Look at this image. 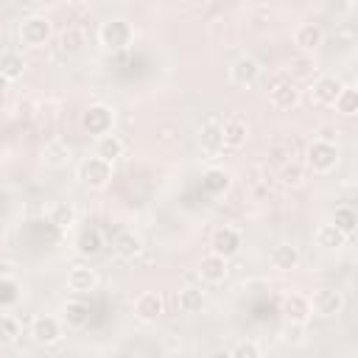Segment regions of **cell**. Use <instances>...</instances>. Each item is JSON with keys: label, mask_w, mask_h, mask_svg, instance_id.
<instances>
[{"label": "cell", "mask_w": 358, "mask_h": 358, "mask_svg": "<svg viewBox=\"0 0 358 358\" xmlns=\"http://www.w3.org/2000/svg\"><path fill=\"white\" fill-rule=\"evenodd\" d=\"M338 159H341V151L327 137H313L308 143V148H305V168L313 171V173H330V171H336Z\"/></svg>", "instance_id": "cell-1"}, {"label": "cell", "mask_w": 358, "mask_h": 358, "mask_svg": "<svg viewBox=\"0 0 358 358\" xmlns=\"http://www.w3.org/2000/svg\"><path fill=\"white\" fill-rule=\"evenodd\" d=\"M299 101H302V90L294 81V76L291 73H277L268 84V103L280 112H291V109L299 106Z\"/></svg>", "instance_id": "cell-2"}, {"label": "cell", "mask_w": 358, "mask_h": 358, "mask_svg": "<svg viewBox=\"0 0 358 358\" xmlns=\"http://www.w3.org/2000/svg\"><path fill=\"white\" fill-rule=\"evenodd\" d=\"M98 42H101L106 50H112V53L126 50V48L134 42V28H131L123 17H109V20H103L101 28H98Z\"/></svg>", "instance_id": "cell-3"}, {"label": "cell", "mask_w": 358, "mask_h": 358, "mask_svg": "<svg viewBox=\"0 0 358 358\" xmlns=\"http://www.w3.org/2000/svg\"><path fill=\"white\" fill-rule=\"evenodd\" d=\"M76 176H78V182H81L84 187H90V190H103V187L112 182V162L101 159L98 154L84 157V159L78 162V168H76Z\"/></svg>", "instance_id": "cell-4"}, {"label": "cell", "mask_w": 358, "mask_h": 358, "mask_svg": "<svg viewBox=\"0 0 358 358\" xmlns=\"http://www.w3.org/2000/svg\"><path fill=\"white\" fill-rule=\"evenodd\" d=\"M308 299H310L313 316H319V319H336V316L344 313V305H347L344 291H338V288H333V285L316 288L313 296H308Z\"/></svg>", "instance_id": "cell-5"}, {"label": "cell", "mask_w": 358, "mask_h": 358, "mask_svg": "<svg viewBox=\"0 0 358 358\" xmlns=\"http://www.w3.org/2000/svg\"><path fill=\"white\" fill-rule=\"evenodd\" d=\"M50 34H53V25H50V20L42 17V14H31V17H25V20L20 22V28H17L20 45L34 48V50H36V48H45L48 39H50Z\"/></svg>", "instance_id": "cell-6"}, {"label": "cell", "mask_w": 358, "mask_h": 358, "mask_svg": "<svg viewBox=\"0 0 358 358\" xmlns=\"http://www.w3.org/2000/svg\"><path fill=\"white\" fill-rule=\"evenodd\" d=\"M112 126H115V109L109 103H92L81 115V129L92 137H101V134L112 131Z\"/></svg>", "instance_id": "cell-7"}, {"label": "cell", "mask_w": 358, "mask_h": 358, "mask_svg": "<svg viewBox=\"0 0 358 358\" xmlns=\"http://www.w3.org/2000/svg\"><path fill=\"white\" fill-rule=\"evenodd\" d=\"M260 76H263V67H260V62H257L255 56H249V53L238 56V59L229 64V81H232L235 87H241V90L255 87V84L260 81Z\"/></svg>", "instance_id": "cell-8"}, {"label": "cell", "mask_w": 358, "mask_h": 358, "mask_svg": "<svg viewBox=\"0 0 358 358\" xmlns=\"http://www.w3.org/2000/svg\"><path fill=\"white\" fill-rule=\"evenodd\" d=\"M31 338L39 347H53L62 341V319L53 313H39L31 322Z\"/></svg>", "instance_id": "cell-9"}, {"label": "cell", "mask_w": 358, "mask_h": 358, "mask_svg": "<svg viewBox=\"0 0 358 358\" xmlns=\"http://www.w3.org/2000/svg\"><path fill=\"white\" fill-rule=\"evenodd\" d=\"M249 134H252V126H249L246 117L229 115V117L221 120V143H224L227 148H241V145H246Z\"/></svg>", "instance_id": "cell-10"}, {"label": "cell", "mask_w": 358, "mask_h": 358, "mask_svg": "<svg viewBox=\"0 0 358 358\" xmlns=\"http://www.w3.org/2000/svg\"><path fill=\"white\" fill-rule=\"evenodd\" d=\"M241 246H243V238H241V232L235 227H218L213 232V238H210V252H215V255H221L227 260L235 257L241 252Z\"/></svg>", "instance_id": "cell-11"}, {"label": "cell", "mask_w": 358, "mask_h": 358, "mask_svg": "<svg viewBox=\"0 0 358 358\" xmlns=\"http://www.w3.org/2000/svg\"><path fill=\"white\" fill-rule=\"evenodd\" d=\"M341 87H344V81H341L338 76H333V73L319 76V78L313 81V87H310V101L319 103V106H333V101L338 98Z\"/></svg>", "instance_id": "cell-12"}, {"label": "cell", "mask_w": 358, "mask_h": 358, "mask_svg": "<svg viewBox=\"0 0 358 358\" xmlns=\"http://www.w3.org/2000/svg\"><path fill=\"white\" fill-rule=\"evenodd\" d=\"M165 313V299H162V294H157V291H143L137 299H134V316L140 319V322H157L159 316Z\"/></svg>", "instance_id": "cell-13"}, {"label": "cell", "mask_w": 358, "mask_h": 358, "mask_svg": "<svg viewBox=\"0 0 358 358\" xmlns=\"http://www.w3.org/2000/svg\"><path fill=\"white\" fill-rule=\"evenodd\" d=\"M143 249H145V243H143L140 232H134V229H123V232H117L115 241H112V252H115L120 260H137V257L143 255Z\"/></svg>", "instance_id": "cell-14"}, {"label": "cell", "mask_w": 358, "mask_h": 358, "mask_svg": "<svg viewBox=\"0 0 358 358\" xmlns=\"http://www.w3.org/2000/svg\"><path fill=\"white\" fill-rule=\"evenodd\" d=\"M98 282H101V277H98V271L90 268V266H73V268L67 271V288H70L73 294H78V296L92 294V291L98 288Z\"/></svg>", "instance_id": "cell-15"}, {"label": "cell", "mask_w": 358, "mask_h": 358, "mask_svg": "<svg viewBox=\"0 0 358 358\" xmlns=\"http://www.w3.org/2000/svg\"><path fill=\"white\" fill-rule=\"evenodd\" d=\"M227 274H229V260H227V257H221V255H215V252H210V255L201 257V263H199V277H201L204 282L218 285V282L227 280Z\"/></svg>", "instance_id": "cell-16"}, {"label": "cell", "mask_w": 358, "mask_h": 358, "mask_svg": "<svg viewBox=\"0 0 358 358\" xmlns=\"http://www.w3.org/2000/svg\"><path fill=\"white\" fill-rule=\"evenodd\" d=\"M282 316H285V322H296V324H308L310 322V316H313V310H310V299L305 296V294H288L285 299H282Z\"/></svg>", "instance_id": "cell-17"}, {"label": "cell", "mask_w": 358, "mask_h": 358, "mask_svg": "<svg viewBox=\"0 0 358 358\" xmlns=\"http://www.w3.org/2000/svg\"><path fill=\"white\" fill-rule=\"evenodd\" d=\"M324 42V31L316 25V22H302L296 31H294V45L299 53H316Z\"/></svg>", "instance_id": "cell-18"}, {"label": "cell", "mask_w": 358, "mask_h": 358, "mask_svg": "<svg viewBox=\"0 0 358 358\" xmlns=\"http://www.w3.org/2000/svg\"><path fill=\"white\" fill-rule=\"evenodd\" d=\"M268 260H271V266H274L277 271H294V268H299V263H302V252H299V246L282 241V243H277V246L271 249Z\"/></svg>", "instance_id": "cell-19"}, {"label": "cell", "mask_w": 358, "mask_h": 358, "mask_svg": "<svg viewBox=\"0 0 358 358\" xmlns=\"http://www.w3.org/2000/svg\"><path fill=\"white\" fill-rule=\"evenodd\" d=\"M73 145L64 140V137H53V140H48L45 143V148H42V157H45V162L50 165V168H64V165H70L73 162Z\"/></svg>", "instance_id": "cell-20"}, {"label": "cell", "mask_w": 358, "mask_h": 358, "mask_svg": "<svg viewBox=\"0 0 358 358\" xmlns=\"http://www.w3.org/2000/svg\"><path fill=\"white\" fill-rule=\"evenodd\" d=\"M87 322H90V302H84L78 294L62 305V324L78 330V327H84Z\"/></svg>", "instance_id": "cell-21"}, {"label": "cell", "mask_w": 358, "mask_h": 358, "mask_svg": "<svg viewBox=\"0 0 358 358\" xmlns=\"http://www.w3.org/2000/svg\"><path fill=\"white\" fill-rule=\"evenodd\" d=\"M232 185V173L227 168H207L201 173V190L207 196H224Z\"/></svg>", "instance_id": "cell-22"}, {"label": "cell", "mask_w": 358, "mask_h": 358, "mask_svg": "<svg viewBox=\"0 0 358 358\" xmlns=\"http://www.w3.org/2000/svg\"><path fill=\"white\" fill-rule=\"evenodd\" d=\"M48 221L56 227V229H73L76 221H78V210L73 201H53L50 210H48Z\"/></svg>", "instance_id": "cell-23"}, {"label": "cell", "mask_w": 358, "mask_h": 358, "mask_svg": "<svg viewBox=\"0 0 358 358\" xmlns=\"http://www.w3.org/2000/svg\"><path fill=\"white\" fill-rule=\"evenodd\" d=\"M313 241H316V246H322V249H327V252H336V249L347 246L350 238H347L333 221H327V224H319V227H316Z\"/></svg>", "instance_id": "cell-24"}, {"label": "cell", "mask_w": 358, "mask_h": 358, "mask_svg": "<svg viewBox=\"0 0 358 358\" xmlns=\"http://www.w3.org/2000/svg\"><path fill=\"white\" fill-rule=\"evenodd\" d=\"M101 249H103V232L98 227H87L76 235V252L81 257H95L101 255Z\"/></svg>", "instance_id": "cell-25"}, {"label": "cell", "mask_w": 358, "mask_h": 358, "mask_svg": "<svg viewBox=\"0 0 358 358\" xmlns=\"http://www.w3.org/2000/svg\"><path fill=\"white\" fill-rule=\"evenodd\" d=\"M123 140L115 134V131H106V134H101V137H95V154L101 157V159H106V162H112L115 165V159H120L123 157Z\"/></svg>", "instance_id": "cell-26"}, {"label": "cell", "mask_w": 358, "mask_h": 358, "mask_svg": "<svg viewBox=\"0 0 358 358\" xmlns=\"http://www.w3.org/2000/svg\"><path fill=\"white\" fill-rule=\"evenodd\" d=\"M305 176H308V168L299 159H288L277 171V179H280L282 187H302L305 185Z\"/></svg>", "instance_id": "cell-27"}, {"label": "cell", "mask_w": 358, "mask_h": 358, "mask_svg": "<svg viewBox=\"0 0 358 358\" xmlns=\"http://www.w3.org/2000/svg\"><path fill=\"white\" fill-rule=\"evenodd\" d=\"M59 48L64 53H81L87 48V31L81 25H67L59 36Z\"/></svg>", "instance_id": "cell-28"}, {"label": "cell", "mask_w": 358, "mask_h": 358, "mask_svg": "<svg viewBox=\"0 0 358 358\" xmlns=\"http://www.w3.org/2000/svg\"><path fill=\"white\" fill-rule=\"evenodd\" d=\"M199 143H201V148H207V151L224 148V143H221V120H218V117H207V120L201 123V129H199Z\"/></svg>", "instance_id": "cell-29"}, {"label": "cell", "mask_w": 358, "mask_h": 358, "mask_svg": "<svg viewBox=\"0 0 358 358\" xmlns=\"http://www.w3.org/2000/svg\"><path fill=\"white\" fill-rule=\"evenodd\" d=\"M22 73H25V59H22V53H17V50H3V53H0V76H6L8 81H17V78H22Z\"/></svg>", "instance_id": "cell-30"}, {"label": "cell", "mask_w": 358, "mask_h": 358, "mask_svg": "<svg viewBox=\"0 0 358 358\" xmlns=\"http://www.w3.org/2000/svg\"><path fill=\"white\" fill-rule=\"evenodd\" d=\"M20 299H22V285H20V280L3 274V277H0V310L14 308Z\"/></svg>", "instance_id": "cell-31"}, {"label": "cell", "mask_w": 358, "mask_h": 358, "mask_svg": "<svg viewBox=\"0 0 358 358\" xmlns=\"http://www.w3.org/2000/svg\"><path fill=\"white\" fill-rule=\"evenodd\" d=\"M176 305H179V310L187 313V316H190V313H199V310L204 308V291H201V288H193V285H190V288H182L179 296H176Z\"/></svg>", "instance_id": "cell-32"}, {"label": "cell", "mask_w": 358, "mask_h": 358, "mask_svg": "<svg viewBox=\"0 0 358 358\" xmlns=\"http://www.w3.org/2000/svg\"><path fill=\"white\" fill-rule=\"evenodd\" d=\"M333 109L338 112V115H344V117H352V115H358V92H355V87H341V92H338V98L333 101Z\"/></svg>", "instance_id": "cell-33"}, {"label": "cell", "mask_w": 358, "mask_h": 358, "mask_svg": "<svg viewBox=\"0 0 358 358\" xmlns=\"http://www.w3.org/2000/svg\"><path fill=\"white\" fill-rule=\"evenodd\" d=\"M333 224H336L347 238H352L355 224H358V215H355L352 207H336V213H333Z\"/></svg>", "instance_id": "cell-34"}, {"label": "cell", "mask_w": 358, "mask_h": 358, "mask_svg": "<svg viewBox=\"0 0 358 358\" xmlns=\"http://www.w3.org/2000/svg\"><path fill=\"white\" fill-rule=\"evenodd\" d=\"M20 338V322L11 313H0V344H14Z\"/></svg>", "instance_id": "cell-35"}, {"label": "cell", "mask_w": 358, "mask_h": 358, "mask_svg": "<svg viewBox=\"0 0 358 358\" xmlns=\"http://www.w3.org/2000/svg\"><path fill=\"white\" fill-rule=\"evenodd\" d=\"M227 355H232V358H257L260 355V344H255V341H238V344H232L227 350Z\"/></svg>", "instance_id": "cell-36"}, {"label": "cell", "mask_w": 358, "mask_h": 358, "mask_svg": "<svg viewBox=\"0 0 358 358\" xmlns=\"http://www.w3.org/2000/svg\"><path fill=\"white\" fill-rule=\"evenodd\" d=\"M302 327H305V324L285 322V327H282V341H285V344H299V341H302Z\"/></svg>", "instance_id": "cell-37"}, {"label": "cell", "mask_w": 358, "mask_h": 358, "mask_svg": "<svg viewBox=\"0 0 358 358\" xmlns=\"http://www.w3.org/2000/svg\"><path fill=\"white\" fill-rule=\"evenodd\" d=\"M271 159H274L277 165L294 159V145H285V148H282V143H274V145H271Z\"/></svg>", "instance_id": "cell-38"}, {"label": "cell", "mask_w": 358, "mask_h": 358, "mask_svg": "<svg viewBox=\"0 0 358 358\" xmlns=\"http://www.w3.org/2000/svg\"><path fill=\"white\" fill-rule=\"evenodd\" d=\"M310 64H313V53H302L299 59H294L291 73H296V76H308V73H310Z\"/></svg>", "instance_id": "cell-39"}, {"label": "cell", "mask_w": 358, "mask_h": 358, "mask_svg": "<svg viewBox=\"0 0 358 358\" xmlns=\"http://www.w3.org/2000/svg\"><path fill=\"white\" fill-rule=\"evenodd\" d=\"M8 84H11V81H8L6 76H0V98L6 95V90H8Z\"/></svg>", "instance_id": "cell-40"}, {"label": "cell", "mask_w": 358, "mask_h": 358, "mask_svg": "<svg viewBox=\"0 0 358 358\" xmlns=\"http://www.w3.org/2000/svg\"><path fill=\"white\" fill-rule=\"evenodd\" d=\"M187 3H193V6H204V3H210V0H187Z\"/></svg>", "instance_id": "cell-41"}, {"label": "cell", "mask_w": 358, "mask_h": 358, "mask_svg": "<svg viewBox=\"0 0 358 358\" xmlns=\"http://www.w3.org/2000/svg\"><path fill=\"white\" fill-rule=\"evenodd\" d=\"M344 3H355V0H344Z\"/></svg>", "instance_id": "cell-42"}]
</instances>
